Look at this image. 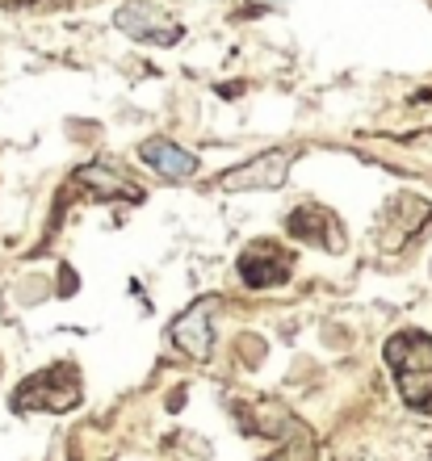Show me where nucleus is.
Returning <instances> with one entry per match:
<instances>
[{
  "mask_svg": "<svg viewBox=\"0 0 432 461\" xmlns=\"http://www.w3.org/2000/svg\"><path fill=\"white\" fill-rule=\"evenodd\" d=\"M386 365L395 369L399 394L411 407H424L432 399V336L424 331H399L386 344Z\"/></svg>",
  "mask_w": 432,
  "mask_h": 461,
  "instance_id": "nucleus-1",
  "label": "nucleus"
},
{
  "mask_svg": "<svg viewBox=\"0 0 432 461\" xmlns=\"http://www.w3.org/2000/svg\"><path fill=\"white\" fill-rule=\"evenodd\" d=\"M80 402V377H76L72 365H55V369H42L34 374L25 386H17L13 394V407L17 411H72Z\"/></svg>",
  "mask_w": 432,
  "mask_h": 461,
  "instance_id": "nucleus-2",
  "label": "nucleus"
},
{
  "mask_svg": "<svg viewBox=\"0 0 432 461\" xmlns=\"http://www.w3.org/2000/svg\"><path fill=\"white\" fill-rule=\"evenodd\" d=\"M286 172H290V156L281 147L273 151H261L256 159L240 164V168H231L227 176H218V189H227V194H248V189H281L286 185Z\"/></svg>",
  "mask_w": 432,
  "mask_h": 461,
  "instance_id": "nucleus-3",
  "label": "nucleus"
},
{
  "mask_svg": "<svg viewBox=\"0 0 432 461\" xmlns=\"http://www.w3.org/2000/svg\"><path fill=\"white\" fill-rule=\"evenodd\" d=\"M218 298H202V303H193L185 315L172 319L169 336L177 340V348H185L193 361H206L210 348H215V328H210V315H215Z\"/></svg>",
  "mask_w": 432,
  "mask_h": 461,
  "instance_id": "nucleus-4",
  "label": "nucleus"
},
{
  "mask_svg": "<svg viewBox=\"0 0 432 461\" xmlns=\"http://www.w3.org/2000/svg\"><path fill=\"white\" fill-rule=\"evenodd\" d=\"M240 277H244V285H253V290L281 285V281H290V256L281 252L273 240H256L253 248L240 256Z\"/></svg>",
  "mask_w": 432,
  "mask_h": 461,
  "instance_id": "nucleus-5",
  "label": "nucleus"
},
{
  "mask_svg": "<svg viewBox=\"0 0 432 461\" xmlns=\"http://www.w3.org/2000/svg\"><path fill=\"white\" fill-rule=\"evenodd\" d=\"M139 159H143L147 168H156L164 181H189L193 172H198V156L185 151L180 143H172V139H147L139 147Z\"/></svg>",
  "mask_w": 432,
  "mask_h": 461,
  "instance_id": "nucleus-6",
  "label": "nucleus"
},
{
  "mask_svg": "<svg viewBox=\"0 0 432 461\" xmlns=\"http://www.w3.org/2000/svg\"><path fill=\"white\" fill-rule=\"evenodd\" d=\"M118 30H126L139 42H177L180 25H160V17H152V5L147 0H131L126 9H118Z\"/></svg>",
  "mask_w": 432,
  "mask_h": 461,
  "instance_id": "nucleus-7",
  "label": "nucleus"
},
{
  "mask_svg": "<svg viewBox=\"0 0 432 461\" xmlns=\"http://www.w3.org/2000/svg\"><path fill=\"white\" fill-rule=\"evenodd\" d=\"M324 210L319 206H299L294 214H290V235L294 240H307V243H324Z\"/></svg>",
  "mask_w": 432,
  "mask_h": 461,
  "instance_id": "nucleus-8",
  "label": "nucleus"
},
{
  "mask_svg": "<svg viewBox=\"0 0 432 461\" xmlns=\"http://www.w3.org/2000/svg\"><path fill=\"white\" fill-rule=\"evenodd\" d=\"M85 185H97V194L109 197V194H126V197H139V189H126L122 181H106L101 168H85Z\"/></svg>",
  "mask_w": 432,
  "mask_h": 461,
  "instance_id": "nucleus-9",
  "label": "nucleus"
}]
</instances>
